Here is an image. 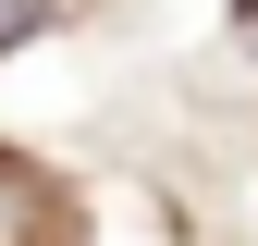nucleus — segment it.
<instances>
[{"label":"nucleus","mask_w":258,"mask_h":246,"mask_svg":"<svg viewBox=\"0 0 258 246\" xmlns=\"http://www.w3.org/2000/svg\"><path fill=\"white\" fill-rule=\"evenodd\" d=\"M0 246H49V184L25 160H0Z\"/></svg>","instance_id":"f257e3e1"},{"label":"nucleus","mask_w":258,"mask_h":246,"mask_svg":"<svg viewBox=\"0 0 258 246\" xmlns=\"http://www.w3.org/2000/svg\"><path fill=\"white\" fill-rule=\"evenodd\" d=\"M37 25H49V0H0V49H25Z\"/></svg>","instance_id":"f03ea898"}]
</instances>
